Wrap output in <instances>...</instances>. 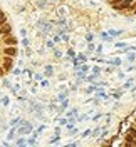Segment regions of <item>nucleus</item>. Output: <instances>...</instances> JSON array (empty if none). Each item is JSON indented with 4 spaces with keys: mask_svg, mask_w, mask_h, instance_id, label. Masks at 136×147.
Masks as SVG:
<instances>
[{
    "mask_svg": "<svg viewBox=\"0 0 136 147\" xmlns=\"http://www.w3.org/2000/svg\"><path fill=\"white\" fill-rule=\"evenodd\" d=\"M136 60V55L135 54H128V57H126V62H129V64H133Z\"/></svg>",
    "mask_w": 136,
    "mask_h": 147,
    "instance_id": "obj_12",
    "label": "nucleus"
},
{
    "mask_svg": "<svg viewBox=\"0 0 136 147\" xmlns=\"http://www.w3.org/2000/svg\"><path fill=\"white\" fill-rule=\"evenodd\" d=\"M15 144H17V146H24V144H25V139H24V136H18V139L15 140Z\"/></svg>",
    "mask_w": 136,
    "mask_h": 147,
    "instance_id": "obj_14",
    "label": "nucleus"
},
{
    "mask_svg": "<svg viewBox=\"0 0 136 147\" xmlns=\"http://www.w3.org/2000/svg\"><path fill=\"white\" fill-rule=\"evenodd\" d=\"M14 64H15V59H14V57H9V55H2V65H3V69L7 70V74L14 70Z\"/></svg>",
    "mask_w": 136,
    "mask_h": 147,
    "instance_id": "obj_1",
    "label": "nucleus"
},
{
    "mask_svg": "<svg viewBox=\"0 0 136 147\" xmlns=\"http://www.w3.org/2000/svg\"><path fill=\"white\" fill-rule=\"evenodd\" d=\"M123 34H124V30H114V28L109 30V35H113V37H119V35H123Z\"/></svg>",
    "mask_w": 136,
    "mask_h": 147,
    "instance_id": "obj_7",
    "label": "nucleus"
},
{
    "mask_svg": "<svg viewBox=\"0 0 136 147\" xmlns=\"http://www.w3.org/2000/svg\"><path fill=\"white\" fill-rule=\"evenodd\" d=\"M87 49H89L91 52H94V50H96V45H94L92 42H87Z\"/></svg>",
    "mask_w": 136,
    "mask_h": 147,
    "instance_id": "obj_29",
    "label": "nucleus"
},
{
    "mask_svg": "<svg viewBox=\"0 0 136 147\" xmlns=\"http://www.w3.org/2000/svg\"><path fill=\"white\" fill-rule=\"evenodd\" d=\"M44 74L47 75V77H51V75L54 74V67H52V65H45V69H44Z\"/></svg>",
    "mask_w": 136,
    "mask_h": 147,
    "instance_id": "obj_6",
    "label": "nucleus"
},
{
    "mask_svg": "<svg viewBox=\"0 0 136 147\" xmlns=\"http://www.w3.org/2000/svg\"><path fill=\"white\" fill-rule=\"evenodd\" d=\"M77 59H79L81 62H87V57H86V55L82 54V52H81V54H77Z\"/></svg>",
    "mask_w": 136,
    "mask_h": 147,
    "instance_id": "obj_22",
    "label": "nucleus"
},
{
    "mask_svg": "<svg viewBox=\"0 0 136 147\" xmlns=\"http://www.w3.org/2000/svg\"><path fill=\"white\" fill-rule=\"evenodd\" d=\"M34 79L36 80H42V74H34Z\"/></svg>",
    "mask_w": 136,
    "mask_h": 147,
    "instance_id": "obj_34",
    "label": "nucleus"
},
{
    "mask_svg": "<svg viewBox=\"0 0 136 147\" xmlns=\"http://www.w3.org/2000/svg\"><path fill=\"white\" fill-rule=\"evenodd\" d=\"M2 85H3V87H7V89H12V82H10V80H3Z\"/></svg>",
    "mask_w": 136,
    "mask_h": 147,
    "instance_id": "obj_26",
    "label": "nucleus"
},
{
    "mask_svg": "<svg viewBox=\"0 0 136 147\" xmlns=\"http://www.w3.org/2000/svg\"><path fill=\"white\" fill-rule=\"evenodd\" d=\"M20 34H22V37L27 35V32H25V28H20Z\"/></svg>",
    "mask_w": 136,
    "mask_h": 147,
    "instance_id": "obj_36",
    "label": "nucleus"
},
{
    "mask_svg": "<svg viewBox=\"0 0 136 147\" xmlns=\"http://www.w3.org/2000/svg\"><path fill=\"white\" fill-rule=\"evenodd\" d=\"M3 55H9V57H17L18 55V47L17 45H5L3 47Z\"/></svg>",
    "mask_w": 136,
    "mask_h": 147,
    "instance_id": "obj_4",
    "label": "nucleus"
},
{
    "mask_svg": "<svg viewBox=\"0 0 136 147\" xmlns=\"http://www.w3.org/2000/svg\"><path fill=\"white\" fill-rule=\"evenodd\" d=\"M91 134H92V130H91V129H86V130L81 134V137H89Z\"/></svg>",
    "mask_w": 136,
    "mask_h": 147,
    "instance_id": "obj_21",
    "label": "nucleus"
},
{
    "mask_svg": "<svg viewBox=\"0 0 136 147\" xmlns=\"http://www.w3.org/2000/svg\"><path fill=\"white\" fill-rule=\"evenodd\" d=\"M111 95H113V99H119V97L123 95V90H114Z\"/></svg>",
    "mask_w": 136,
    "mask_h": 147,
    "instance_id": "obj_17",
    "label": "nucleus"
},
{
    "mask_svg": "<svg viewBox=\"0 0 136 147\" xmlns=\"http://www.w3.org/2000/svg\"><path fill=\"white\" fill-rule=\"evenodd\" d=\"M101 117H103V114H96V115L92 117V120H94V122H98V120H99Z\"/></svg>",
    "mask_w": 136,
    "mask_h": 147,
    "instance_id": "obj_31",
    "label": "nucleus"
},
{
    "mask_svg": "<svg viewBox=\"0 0 136 147\" xmlns=\"http://www.w3.org/2000/svg\"><path fill=\"white\" fill-rule=\"evenodd\" d=\"M67 57H69V59H74V57H77V54H76V50H74L72 47H69V49H67Z\"/></svg>",
    "mask_w": 136,
    "mask_h": 147,
    "instance_id": "obj_9",
    "label": "nucleus"
},
{
    "mask_svg": "<svg viewBox=\"0 0 136 147\" xmlns=\"http://www.w3.org/2000/svg\"><path fill=\"white\" fill-rule=\"evenodd\" d=\"M40 85L42 87H49V80H40Z\"/></svg>",
    "mask_w": 136,
    "mask_h": 147,
    "instance_id": "obj_35",
    "label": "nucleus"
},
{
    "mask_svg": "<svg viewBox=\"0 0 136 147\" xmlns=\"http://www.w3.org/2000/svg\"><path fill=\"white\" fill-rule=\"evenodd\" d=\"M22 45L25 47V49H27V47H30V40H29L27 37H24V38H22Z\"/></svg>",
    "mask_w": 136,
    "mask_h": 147,
    "instance_id": "obj_20",
    "label": "nucleus"
},
{
    "mask_svg": "<svg viewBox=\"0 0 136 147\" xmlns=\"http://www.w3.org/2000/svg\"><path fill=\"white\" fill-rule=\"evenodd\" d=\"M101 38H103L104 42H113V40H114V37L109 35V32H101Z\"/></svg>",
    "mask_w": 136,
    "mask_h": 147,
    "instance_id": "obj_5",
    "label": "nucleus"
},
{
    "mask_svg": "<svg viewBox=\"0 0 136 147\" xmlns=\"http://www.w3.org/2000/svg\"><path fill=\"white\" fill-rule=\"evenodd\" d=\"M45 47L47 49H55V42L54 40H45Z\"/></svg>",
    "mask_w": 136,
    "mask_h": 147,
    "instance_id": "obj_10",
    "label": "nucleus"
},
{
    "mask_svg": "<svg viewBox=\"0 0 136 147\" xmlns=\"http://www.w3.org/2000/svg\"><path fill=\"white\" fill-rule=\"evenodd\" d=\"M84 119H87V115H86V114H82V115H79V117H77V122H82Z\"/></svg>",
    "mask_w": 136,
    "mask_h": 147,
    "instance_id": "obj_32",
    "label": "nucleus"
},
{
    "mask_svg": "<svg viewBox=\"0 0 136 147\" xmlns=\"http://www.w3.org/2000/svg\"><path fill=\"white\" fill-rule=\"evenodd\" d=\"M2 45H18V38L14 34H10V35H3L2 37Z\"/></svg>",
    "mask_w": 136,
    "mask_h": 147,
    "instance_id": "obj_2",
    "label": "nucleus"
},
{
    "mask_svg": "<svg viewBox=\"0 0 136 147\" xmlns=\"http://www.w3.org/2000/svg\"><path fill=\"white\" fill-rule=\"evenodd\" d=\"M67 105H69V100L66 99V100L61 102V107H59V109H61V110H66V109H67Z\"/></svg>",
    "mask_w": 136,
    "mask_h": 147,
    "instance_id": "obj_18",
    "label": "nucleus"
},
{
    "mask_svg": "<svg viewBox=\"0 0 136 147\" xmlns=\"http://www.w3.org/2000/svg\"><path fill=\"white\" fill-rule=\"evenodd\" d=\"M114 47H116V49H126L128 44H126V42H116V44H114Z\"/></svg>",
    "mask_w": 136,
    "mask_h": 147,
    "instance_id": "obj_15",
    "label": "nucleus"
},
{
    "mask_svg": "<svg viewBox=\"0 0 136 147\" xmlns=\"http://www.w3.org/2000/svg\"><path fill=\"white\" fill-rule=\"evenodd\" d=\"M92 72H94V74H98V75H99V74L103 72V69H101L99 65H92Z\"/></svg>",
    "mask_w": 136,
    "mask_h": 147,
    "instance_id": "obj_19",
    "label": "nucleus"
},
{
    "mask_svg": "<svg viewBox=\"0 0 136 147\" xmlns=\"http://www.w3.org/2000/svg\"><path fill=\"white\" fill-rule=\"evenodd\" d=\"M9 104H10V99L2 95V105H3V107H9Z\"/></svg>",
    "mask_w": 136,
    "mask_h": 147,
    "instance_id": "obj_16",
    "label": "nucleus"
},
{
    "mask_svg": "<svg viewBox=\"0 0 136 147\" xmlns=\"http://www.w3.org/2000/svg\"><path fill=\"white\" fill-rule=\"evenodd\" d=\"M133 17H136V10H135V12H133Z\"/></svg>",
    "mask_w": 136,
    "mask_h": 147,
    "instance_id": "obj_37",
    "label": "nucleus"
},
{
    "mask_svg": "<svg viewBox=\"0 0 136 147\" xmlns=\"http://www.w3.org/2000/svg\"><path fill=\"white\" fill-rule=\"evenodd\" d=\"M67 120L69 119H59V124H61V125H67Z\"/></svg>",
    "mask_w": 136,
    "mask_h": 147,
    "instance_id": "obj_33",
    "label": "nucleus"
},
{
    "mask_svg": "<svg viewBox=\"0 0 136 147\" xmlns=\"http://www.w3.org/2000/svg\"><path fill=\"white\" fill-rule=\"evenodd\" d=\"M92 40H94V34H86V42H92Z\"/></svg>",
    "mask_w": 136,
    "mask_h": 147,
    "instance_id": "obj_23",
    "label": "nucleus"
},
{
    "mask_svg": "<svg viewBox=\"0 0 136 147\" xmlns=\"http://www.w3.org/2000/svg\"><path fill=\"white\" fill-rule=\"evenodd\" d=\"M96 95H98V97H103V99H108L106 92H104V90H101V89H98V90H96Z\"/></svg>",
    "mask_w": 136,
    "mask_h": 147,
    "instance_id": "obj_11",
    "label": "nucleus"
},
{
    "mask_svg": "<svg viewBox=\"0 0 136 147\" xmlns=\"http://www.w3.org/2000/svg\"><path fill=\"white\" fill-rule=\"evenodd\" d=\"M133 80H135V79H128V82L124 84V87H123V89H129V87L133 85Z\"/></svg>",
    "mask_w": 136,
    "mask_h": 147,
    "instance_id": "obj_24",
    "label": "nucleus"
},
{
    "mask_svg": "<svg viewBox=\"0 0 136 147\" xmlns=\"http://www.w3.org/2000/svg\"><path fill=\"white\" fill-rule=\"evenodd\" d=\"M99 132H101V129L98 127V129H94V130H92V134H91V136H92V137H98V136H99Z\"/></svg>",
    "mask_w": 136,
    "mask_h": 147,
    "instance_id": "obj_28",
    "label": "nucleus"
},
{
    "mask_svg": "<svg viewBox=\"0 0 136 147\" xmlns=\"http://www.w3.org/2000/svg\"><path fill=\"white\" fill-rule=\"evenodd\" d=\"M96 54H98V55L103 54V45H98V47H96Z\"/></svg>",
    "mask_w": 136,
    "mask_h": 147,
    "instance_id": "obj_30",
    "label": "nucleus"
},
{
    "mask_svg": "<svg viewBox=\"0 0 136 147\" xmlns=\"http://www.w3.org/2000/svg\"><path fill=\"white\" fill-rule=\"evenodd\" d=\"M10 34H14V27H12V24L7 20L5 24H2V25H0V37L10 35Z\"/></svg>",
    "mask_w": 136,
    "mask_h": 147,
    "instance_id": "obj_3",
    "label": "nucleus"
},
{
    "mask_svg": "<svg viewBox=\"0 0 136 147\" xmlns=\"http://www.w3.org/2000/svg\"><path fill=\"white\" fill-rule=\"evenodd\" d=\"M66 99H67V92H62V94H59V95H57V100H59V102L66 100Z\"/></svg>",
    "mask_w": 136,
    "mask_h": 147,
    "instance_id": "obj_13",
    "label": "nucleus"
},
{
    "mask_svg": "<svg viewBox=\"0 0 136 147\" xmlns=\"http://www.w3.org/2000/svg\"><path fill=\"white\" fill-rule=\"evenodd\" d=\"M12 74H14V75H17V77H20V75H22V69H14Z\"/></svg>",
    "mask_w": 136,
    "mask_h": 147,
    "instance_id": "obj_25",
    "label": "nucleus"
},
{
    "mask_svg": "<svg viewBox=\"0 0 136 147\" xmlns=\"http://www.w3.org/2000/svg\"><path fill=\"white\" fill-rule=\"evenodd\" d=\"M54 55L57 57V59H61V57H62V52H61L59 49H54Z\"/></svg>",
    "mask_w": 136,
    "mask_h": 147,
    "instance_id": "obj_27",
    "label": "nucleus"
},
{
    "mask_svg": "<svg viewBox=\"0 0 136 147\" xmlns=\"http://www.w3.org/2000/svg\"><path fill=\"white\" fill-rule=\"evenodd\" d=\"M7 20H9V18H7V13H5L3 10L0 9V25H2V24H5Z\"/></svg>",
    "mask_w": 136,
    "mask_h": 147,
    "instance_id": "obj_8",
    "label": "nucleus"
}]
</instances>
